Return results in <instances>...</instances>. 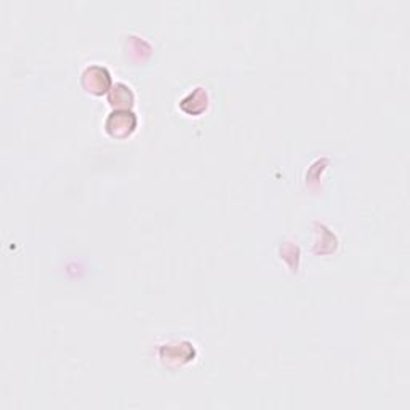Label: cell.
Wrapping results in <instances>:
<instances>
[{
  "mask_svg": "<svg viewBox=\"0 0 410 410\" xmlns=\"http://www.w3.org/2000/svg\"><path fill=\"white\" fill-rule=\"evenodd\" d=\"M207 105H209L207 91L202 89V87H198V89H194L188 96L183 98L182 103H180V108H182L183 112L189 114V116H199V114L205 111Z\"/></svg>",
  "mask_w": 410,
  "mask_h": 410,
  "instance_id": "cell-4",
  "label": "cell"
},
{
  "mask_svg": "<svg viewBox=\"0 0 410 410\" xmlns=\"http://www.w3.org/2000/svg\"><path fill=\"white\" fill-rule=\"evenodd\" d=\"M161 358L163 363L167 364L189 363V360L194 358V348L191 346V343L188 342L163 344L161 348Z\"/></svg>",
  "mask_w": 410,
  "mask_h": 410,
  "instance_id": "cell-3",
  "label": "cell"
},
{
  "mask_svg": "<svg viewBox=\"0 0 410 410\" xmlns=\"http://www.w3.org/2000/svg\"><path fill=\"white\" fill-rule=\"evenodd\" d=\"M80 84L82 89L91 93V95H105L111 90V74L106 68L93 64L82 73Z\"/></svg>",
  "mask_w": 410,
  "mask_h": 410,
  "instance_id": "cell-2",
  "label": "cell"
},
{
  "mask_svg": "<svg viewBox=\"0 0 410 410\" xmlns=\"http://www.w3.org/2000/svg\"><path fill=\"white\" fill-rule=\"evenodd\" d=\"M136 124H138V120H136V116L132 111H129V109H117V111H112L109 114L105 129L108 135L112 136V138L125 140L135 132Z\"/></svg>",
  "mask_w": 410,
  "mask_h": 410,
  "instance_id": "cell-1",
  "label": "cell"
},
{
  "mask_svg": "<svg viewBox=\"0 0 410 410\" xmlns=\"http://www.w3.org/2000/svg\"><path fill=\"white\" fill-rule=\"evenodd\" d=\"M109 101L119 109H129L133 105V93L125 84H116L109 90Z\"/></svg>",
  "mask_w": 410,
  "mask_h": 410,
  "instance_id": "cell-5",
  "label": "cell"
}]
</instances>
